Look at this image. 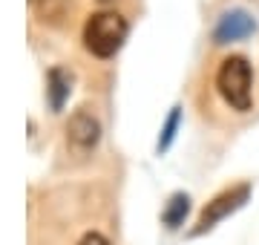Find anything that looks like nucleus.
I'll return each mask as SVG.
<instances>
[{
    "mask_svg": "<svg viewBox=\"0 0 259 245\" xmlns=\"http://www.w3.org/2000/svg\"><path fill=\"white\" fill-rule=\"evenodd\" d=\"M101 3H110V0H101Z\"/></svg>",
    "mask_w": 259,
    "mask_h": 245,
    "instance_id": "9b49d317",
    "label": "nucleus"
},
{
    "mask_svg": "<svg viewBox=\"0 0 259 245\" xmlns=\"http://www.w3.org/2000/svg\"><path fill=\"white\" fill-rule=\"evenodd\" d=\"M72 93V75L66 72L64 66H52L47 75V98H49V107L52 110H64L66 98Z\"/></svg>",
    "mask_w": 259,
    "mask_h": 245,
    "instance_id": "423d86ee",
    "label": "nucleus"
},
{
    "mask_svg": "<svg viewBox=\"0 0 259 245\" xmlns=\"http://www.w3.org/2000/svg\"><path fill=\"white\" fill-rule=\"evenodd\" d=\"M179 121H182V110L179 107H173L170 110V115H167L164 127H161V139H158V153H164L170 144H173V139H176V130H179Z\"/></svg>",
    "mask_w": 259,
    "mask_h": 245,
    "instance_id": "1a4fd4ad",
    "label": "nucleus"
},
{
    "mask_svg": "<svg viewBox=\"0 0 259 245\" xmlns=\"http://www.w3.org/2000/svg\"><path fill=\"white\" fill-rule=\"evenodd\" d=\"M127 20L118 12H95L83 26V47L95 58H112L127 40Z\"/></svg>",
    "mask_w": 259,
    "mask_h": 245,
    "instance_id": "f03ea898",
    "label": "nucleus"
},
{
    "mask_svg": "<svg viewBox=\"0 0 259 245\" xmlns=\"http://www.w3.org/2000/svg\"><path fill=\"white\" fill-rule=\"evenodd\" d=\"M98 142H101V121L87 107L75 110L66 124V144L75 153H90L98 147Z\"/></svg>",
    "mask_w": 259,
    "mask_h": 245,
    "instance_id": "20e7f679",
    "label": "nucleus"
},
{
    "mask_svg": "<svg viewBox=\"0 0 259 245\" xmlns=\"http://www.w3.org/2000/svg\"><path fill=\"white\" fill-rule=\"evenodd\" d=\"M187 211H190V196H187V193H173L170 202H167V208L161 211V222H164L167 228H179L185 222Z\"/></svg>",
    "mask_w": 259,
    "mask_h": 245,
    "instance_id": "0eeeda50",
    "label": "nucleus"
},
{
    "mask_svg": "<svg viewBox=\"0 0 259 245\" xmlns=\"http://www.w3.org/2000/svg\"><path fill=\"white\" fill-rule=\"evenodd\" d=\"M256 32V20L250 18L248 12L242 9H231L225 12L216 29H213V40L216 44H233V40H245Z\"/></svg>",
    "mask_w": 259,
    "mask_h": 245,
    "instance_id": "39448f33",
    "label": "nucleus"
},
{
    "mask_svg": "<svg viewBox=\"0 0 259 245\" xmlns=\"http://www.w3.org/2000/svg\"><path fill=\"white\" fill-rule=\"evenodd\" d=\"M78 245H112V242L104 234H98V231H87V234L78 239Z\"/></svg>",
    "mask_w": 259,
    "mask_h": 245,
    "instance_id": "9d476101",
    "label": "nucleus"
},
{
    "mask_svg": "<svg viewBox=\"0 0 259 245\" xmlns=\"http://www.w3.org/2000/svg\"><path fill=\"white\" fill-rule=\"evenodd\" d=\"M216 90L225 98V104L236 113H248L253 104V69L248 58L231 55L225 58L216 72Z\"/></svg>",
    "mask_w": 259,
    "mask_h": 245,
    "instance_id": "f257e3e1",
    "label": "nucleus"
},
{
    "mask_svg": "<svg viewBox=\"0 0 259 245\" xmlns=\"http://www.w3.org/2000/svg\"><path fill=\"white\" fill-rule=\"evenodd\" d=\"M37 3V15L44 23H58L69 9V0H35Z\"/></svg>",
    "mask_w": 259,
    "mask_h": 245,
    "instance_id": "6e6552de",
    "label": "nucleus"
},
{
    "mask_svg": "<svg viewBox=\"0 0 259 245\" xmlns=\"http://www.w3.org/2000/svg\"><path fill=\"white\" fill-rule=\"evenodd\" d=\"M248 196H250V185L248 182H245V185H236V188L222 190L219 196H213L210 202L204 205L202 217H199L196 228L190 231V236H199V234H204V231L216 228V222H222L225 217H231L233 211H239V208L248 202Z\"/></svg>",
    "mask_w": 259,
    "mask_h": 245,
    "instance_id": "7ed1b4c3",
    "label": "nucleus"
}]
</instances>
